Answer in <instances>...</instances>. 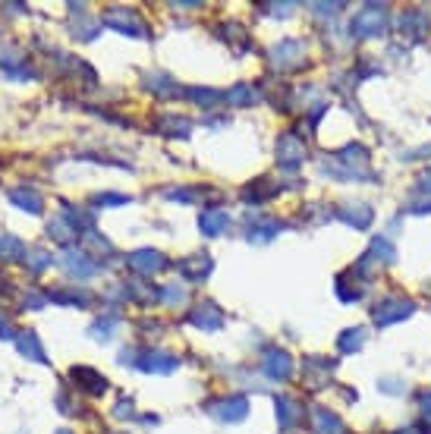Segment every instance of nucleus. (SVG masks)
<instances>
[{"label":"nucleus","mask_w":431,"mask_h":434,"mask_svg":"<svg viewBox=\"0 0 431 434\" xmlns=\"http://www.w3.org/2000/svg\"><path fill=\"white\" fill-rule=\"evenodd\" d=\"M104 25H111V29L123 32V35H132V38L148 35V25L132 10H123V6H113L111 13H104Z\"/></svg>","instance_id":"1"},{"label":"nucleus","mask_w":431,"mask_h":434,"mask_svg":"<svg viewBox=\"0 0 431 434\" xmlns=\"http://www.w3.org/2000/svg\"><path fill=\"white\" fill-rule=\"evenodd\" d=\"M384 16H387V10L384 6H366L362 13H356L353 19V35L356 38H375L384 32Z\"/></svg>","instance_id":"2"},{"label":"nucleus","mask_w":431,"mask_h":434,"mask_svg":"<svg viewBox=\"0 0 431 434\" xmlns=\"http://www.w3.org/2000/svg\"><path fill=\"white\" fill-rule=\"evenodd\" d=\"M277 161L287 167V170H296V167L306 161V145H302V142L296 139L293 132L280 135V142H277Z\"/></svg>","instance_id":"3"},{"label":"nucleus","mask_w":431,"mask_h":434,"mask_svg":"<svg viewBox=\"0 0 431 434\" xmlns=\"http://www.w3.org/2000/svg\"><path fill=\"white\" fill-rule=\"evenodd\" d=\"M413 309H416V305L409 299H384L378 309H375V321L384 328V324H394V321L409 318V315H413Z\"/></svg>","instance_id":"4"},{"label":"nucleus","mask_w":431,"mask_h":434,"mask_svg":"<svg viewBox=\"0 0 431 434\" xmlns=\"http://www.w3.org/2000/svg\"><path fill=\"white\" fill-rule=\"evenodd\" d=\"M208 409L218 418H224V422H239V418H246L249 403H246V397H230V399H220V403H211Z\"/></svg>","instance_id":"5"},{"label":"nucleus","mask_w":431,"mask_h":434,"mask_svg":"<svg viewBox=\"0 0 431 434\" xmlns=\"http://www.w3.org/2000/svg\"><path fill=\"white\" fill-rule=\"evenodd\" d=\"M70 378L79 384L85 393H92V397H98V393L107 390V378H101L95 368H85V365H79V368L70 371Z\"/></svg>","instance_id":"6"},{"label":"nucleus","mask_w":431,"mask_h":434,"mask_svg":"<svg viewBox=\"0 0 431 434\" xmlns=\"http://www.w3.org/2000/svg\"><path fill=\"white\" fill-rule=\"evenodd\" d=\"M164 255L154 252V249H139V252L130 255V268L139 271V274H154V271L164 268Z\"/></svg>","instance_id":"7"},{"label":"nucleus","mask_w":431,"mask_h":434,"mask_svg":"<svg viewBox=\"0 0 431 434\" xmlns=\"http://www.w3.org/2000/svg\"><path fill=\"white\" fill-rule=\"evenodd\" d=\"M299 57H302V44L299 42H280L271 51L274 66H280V70H293V66H299Z\"/></svg>","instance_id":"8"},{"label":"nucleus","mask_w":431,"mask_h":434,"mask_svg":"<svg viewBox=\"0 0 431 434\" xmlns=\"http://www.w3.org/2000/svg\"><path fill=\"white\" fill-rule=\"evenodd\" d=\"M265 371L274 378V381H287V378L293 375V362H289V356L284 349H271L265 356Z\"/></svg>","instance_id":"9"},{"label":"nucleus","mask_w":431,"mask_h":434,"mask_svg":"<svg viewBox=\"0 0 431 434\" xmlns=\"http://www.w3.org/2000/svg\"><path fill=\"white\" fill-rule=\"evenodd\" d=\"M142 362H139V368L142 371H158V375H170V371H177V359L173 356H164V352H142Z\"/></svg>","instance_id":"10"},{"label":"nucleus","mask_w":431,"mask_h":434,"mask_svg":"<svg viewBox=\"0 0 431 434\" xmlns=\"http://www.w3.org/2000/svg\"><path fill=\"white\" fill-rule=\"evenodd\" d=\"M189 321L195 324V328H201V330H218L220 324H224V315L218 311V305H199V309L189 315Z\"/></svg>","instance_id":"11"},{"label":"nucleus","mask_w":431,"mask_h":434,"mask_svg":"<svg viewBox=\"0 0 431 434\" xmlns=\"http://www.w3.org/2000/svg\"><path fill=\"white\" fill-rule=\"evenodd\" d=\"M10 202H13L16 208H23V211H29V214H42V208H44V202H42V195H38V189H29V186L13 189V192H10Z\"/></svg>","instance_id":"12"},{"label":"nucleus","mask_w":431,"mask_h":434,"mask_svg":"<svg viewBox=\"0 0 431 434\" xmlns=\"http://www.w3.org/2000/svg\"><path fill=\"white\" fill-rule=\"evenodd\" d=\"M63 268L70 271L73 277H92L98 271V264H92L89 255L76 252V249H70V252H63Z\"/></svg>","instance_id":"13"},{"label":"nucleus","mask_w":431,"mask_h":434,"mask_svg":"<svg viewBox=\"0 0 431 434\" xmlns=\"http://www.w3.org/2000/svg\"><path fill=\"white\" fill-rule=\"evenodd\" d=\"M16 347L25 359H32V362H38V365H48V356H44L42 343H38V337L32 334V330H23V334L16 337Z\"/></svg>","instance_id":"14"},{"label":"nucleus","mask_w":431,"mask_h":434,"mask_svg":"<svg viewBox=\"0 0 431 434\" xmlns=\"http://www.w3.org/2000/svg\"><path fill=\"white\" fill-rule=\"evenodd\" d=\"M199 227L205 236H220L227 227H230V214L227 211H205L199 217Z\"/></svg>","instance_id":"15"},{"label":"nucleus","mask_w":431,"mask_h":434,"mask_svg":"<svg viewBox=\"0 0 431 434\" xmlns=\"http://www.w3.org/2000/svg\"><path fill=\"white\" fill-rule=\"evenodd\" d=\"M180 268H183V274L189 277V280H201V277H208V271H211V259H208V255H195V259L180 264Z\"/></svg>","instance_id":"16"},{"label":"nucleus","mask_w":431,"mask_h":434,"mask_svg":"<svg viewBox=\"0 0 431 434\" xmlns=\"http://www.w3.org/2000/svg\"><path fill=\"white\" fill-rule=\"evenodd\" d=\"M0 259H4V261L25 259V246H23V240H16V236H0Z\"/></svg>","instance_id":"17"},{"label":"nucleus","mask_w":431,"mask_h":434,"mask_svg":"<svg viewBox=\"0 0 431 434\" xmlns=\"http://www.w3.org/2000/svg\"><path fill=\"white\" fill-rule=\"evenodd\" d=\"M189 130H192L189 120H180V117H164L161 120V132L170 135V139H186Z\"/></svg>","instance_id":"18"},{"label":"nucleus","mask_w":431,"mask_h":434,"mask_svg":"<svg viewBox=\"0 0 431 434\" xmlns=\"http://www.w3.org/2000/svg\"><path fill=\"white\" fill-rule=\"evenodd\" d=\"M51 255L44 252V249H29V252H25V264H29V271L32 274H42V271H48L51 268Z\"/></svg>","instance_id":"19"},{"label":"nucleus","mask_w":431,"mask_h":434,"mask_svg":"<svg viewBox=\"0 0 431 434\" xmlns=\"http://www.w3.org/2000/svg\"><path fill=\"white\" fill-rule=\"evenodd\" d=\"M227 101H230V104H237V107H249V104H255V101H258V92H255L252 85H237L230 94H227Z\"/></svg>","instance_id":"20"},{"label":"nucleus","mask_w":431,"mask_h":434,"mask_svg":"<svg viewBox=\"0 0 431 434\" xmlns=\"http://www.w3.org/2000/svg\"><path fill=\"white\" fill-rule=\"evenodd\" d=\"M277 418H280V425H284V428H289V425L299 418V406H296L289 397H280L277 399Z\"/></svg>","instance_id":"21"},{"label":"nucleus","mask_w":431,"mask_h":434,"mask_svg":"<svg viewBox=\"0 0 431 434\" xmlns=\"http://www.w3.org/2000/svg\"><path fill=\"white\" fill-rule=\"evenodd\" d=\"M117 324H120V318H117V315H111L107 321L92 324V334H95V340H111V334L117 330Z\"/></svg>","instance_id":"22"},{"label":"nucleus","mask_w":431,"mask_h":434,"mask_svg":"<svg viewBox=\"0 0 431 434\" xmlns=\"http://www.w3.org/2000/svg\"><path fill=\"white\" fill-rule=\"evenodd\" d=\"M362 337H366V330H362V328H356V330H346V334L340 337V349H343V352H353V349H359V347H362Z\"/></svg>","instance_id":"23"},{"label":"nucleus","mask_w":431,"mask_h":434,"mask_svg":"<svg viewBox=\"0 0 431 434\" xmlns=\"http://www.w3.org/2000/svg\"><path fill=\"white\" fill-rule=\"evenodd\" d=\"M54 302H63V305H89L92 296L89 293H51Z\"/></svg>","instance_id":"24"},{"label":"nucleus","mask_w":431,"mask_h":434,"mask_svg":"<svg viewBox=\"0 0 431 434\" xmlns=\"http://www.w3.org/2000/svg\"><path fill=\"white\" fill-rule=\"evenodd\" d=\"M277 230H280V223H265V227H252V242H255V240H258V242L271 240Z\"/></svg>","instance_id":"25"},{"label":"nucleus","mask_w":431,"mask_h":434,"mask_svg":"<svg viewBox=\"0 0 431 434\" xmlns=\"http://www.w3.org/2000/svg\"><path fill=\"white\" fill-rule=\"evenodd\" d=\"M189 98H192V101H199V104H214V101H220L224 94H220V92H201V88H192Z\"/></svg>","instance_id":"26"},{"label":"nucleus","mask_w":431,"mask_h":434,"mask_svg":"<svg viewBox=\"0 0 431 434\" xmlns=\"http://www.w3.org/2000/svg\"><path fill=\"white\" fill-rule=\"evenodd\" d=\"M164 302L180 305V302H186V293L183 290H177V287H170V290H164Z\"/></svg>","instance_id":"27"},{"label":"nucleus","mask_w":431,"mask_h":434,"mask_svg":"<svg viewBox=\"0 0 431 434\" xmlns=\"http://www.w3.org/2000/svg\"><path fill=\"white\" fill-rule=\"evenodd\" d=\"M123 195H95V205H123Z\"/></svg>","instance_id":"28"},{"label":"nucleus","mask_w":431,"mask_h":434,"mask_svg":"<svg viewBox=\"0 0 431 434\" xmlns=\"http://www.w3.org/2000/svg\"><path fill=\"white\" fill-rule=\"evenodd\" d=\"M422 406H425V418L431 422V393H425V397H422Z\"/></svg>","instance_id":"29"},{"label":"nucleus","mask_w":431,"mask_h":434,"mask_svg":"<svg viewBox=\"0 0 431 434\" xmlns=\"http://www.w3.org/2000/svg\"><path fill=\"white\" fill-rule=\"evenodd\" d=\"M4 287H6V283H4V277H0V290H4Z\"/></svg>","instance_id":"30"},{"label":"nucleus","mask_w":431,"mask_h":434,"mask_svg":"<svg viewBox=\"0 0 431 434\" xmlns=\"http://www.w3.org/2000/svg\"><path fill=\"white\" fill-rule=\"evenodd\" d=\"M57 434H70V431H57Z\"/></svg>","instance_id":"31"}]
</instances>
